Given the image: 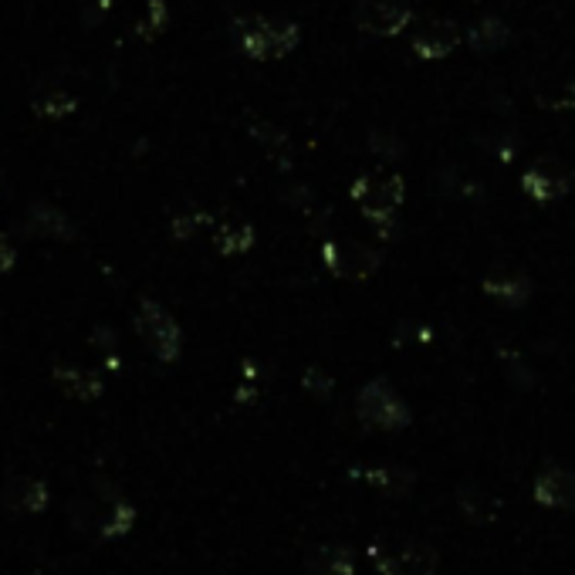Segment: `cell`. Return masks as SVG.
<instances>
[{"label": "cell", "mask_w": 575, "mask_h": 575, "mask_svg": "<svg viewBox=\"0 0 575 575\" xmlns=\"http://www.w3.org/2000/svg\"><path fill=\"white\" fill-rule=\"evenodd\" d=\"M68 521L82 538L105 542V538H122L136 525V508L109 484H92L68 504Z\"/></svg>", "instance_id": "1"}, {"label": "cell", "mask_w": 575, "mask_h": 575, "mask_svg": "<svg viewBox=\"0 0 575 575\" xmlns=\"http://www.w3.org/2000/svg\"><path fill=\"white\" fill-rule=\"evenodd\" d=\"M234 28H237L241 48L254 61L285 58L298 48V41H302V34H298V28L291 21H274V17H261V14L241 17Z\"/></svg>", "instance_id": "2"}, {"label": "cell", "mask_w": 575, "mask_h": 575, "mask_svg": "<svg viewBox=\"0 0 575 575\" xmlns=\"http://www.w3.org/2000/svg\"><path fill=\"white\" fill-rule=\"evenodd\" d=\"M352 200L362 210V217L373 224H393L396 210L406 200V183L400 173H366L352 187Z\"/></svg>", "instance_id": "3"}, {"label": "cell", "mask_w": 575, "mask_h": 575, "mask_svg": "<svg viewBox=\"0 0 575 575\" xmlns=\"http://www.w3.org/2000/svg\"><path fill=\"white\" fill-rule=\"evenodd\" d=\"M356 413L369 430H403L410 427V406L403 403V396L396 393L386 379H373L359 389L356 396Z\"/></svg>", "instance_id": "4"}, {"label": "cell", "mask_w": 575, "mask_h": 575, "mask_svg": "<svg viewBox=\"0 0 575 575\" xmlns=\"http://www.w3.org/2000/svg\"><path fill=\"white\" fill-rule=\"evenodd\" d=\"M136 332H139V339L146 342V349L153 352L159 362H173L176 356H180L183 332H180V325H176V318L166 312L163 305H156V302L139 305Z\"/></svg>", "instance_id": "5"}, {"label": "cell", "mask_w": 575, "mask_h": 575, "mask_svg": "<svg viewBox=\"0 0 575 575\" xmlns=\"http://www.w3.org/2000/svg\"><path fill=\"white\" fill-rule=\"evenodd\" d=\"M325 264H329L332 274H339L345 281H362L379 271L383 254L359 241H329L325 244Z\"/></svg>", "instance_id": "6"}, {"label": "cell", "mask_w": 575, "mask_h": 575, "mask_svg": "<svg viewBox=\"0 0 575 575\" xmlns=\"http://www.w3.org/2000/svg\"><path fill=\"white\" fill-rule=\"evenodd\" d=\"M413 14L403 0H359L356 4V24L373 38H393L410 28Z\"/></svg>", "instance_id": "7"}, {"label": "cell", "mask_w": 575, "mask_h": 575, "mask_svg": "<svg viewBox=\"0 0 575 575\" xmlns=\"http://www.w3.org/2000/svg\"><path fill=\"white\" fill-rule=\"evenodd\" d=\"M437 565H440L437 552L423 542H403L396 548L376 552L379 575H433Z\"/></svg>", "instance_id": "8"}, {"label": "cell", "mask_w": 575, "mask_h": 575, "mask_svg": "<svg viewBox=\"0 0 575 575\" xmlns=\"http://www.w3.org/2000/svg\"><path fill=\"white\" fill-rule=\"evenodd\" d=\"M521 190L538 203H555L572 190V173L555 159H542L521 173Z\"/></svg>", "instance_id": "9"}, {"label": "cell", "mask_w": 575, "mask_h": 575, "mask_svg": "<svg viewBox=\"0 0 575 575\" xmlns=\"http://www.w3.org/2000/svg\"><path fill=\"white\" fill-rule=\"evenodd\" d=\"M457 44H460V28L454 21H427V24H420L417 34L410 38V48L417 51V58H423V61L447 58Z\"/></svg>", "instance_id": "10"}, {"label": "cell", "mask_w": 575, "mask_h": 575, "mask_svg": "<svg viewBox=\"0 0 575 575\" xmlns=\"http://www.w3.org/2000/svg\"><path fill=\"white\" fill-rule=\"evenodd\" d=\"M535 501L555 511H575V474L565 467H545L535 481Z\"/></svg>", "instance_id": "11"}, {"label": "cell", "mask_w": 575, "mask_h": 575, "mask_svg": "<svg viewBox=\"0 0 575 575\" xmlns=\"http://www.w3.org/2000/svg\"><path fill=\"white\" fill-rule=\"evenodd\" d=\"M0 504H4L11 515H34L48 504V488L38 477H11L7 488L0 491Z\"/></svg>", "instance_id": "12"}, {"label": "cell", "mask_w": 575, "mask_h": 575, "mask_svg": "<svg viewBox=\"0 0 575 575\" xmlns=\"http://www.w3.org/2000/svg\"><path fill=\"white\" fill-rule=\"evenodd\" d=\"M24 230L34 237H58V241H68L75 234L72 220H68L61 210L55 207H44V203H34L28 210V220H24Z\"/></svg>", "instance_id": "13"}, {"label": "cell", "mask_w": 575, "mask_h": 575, "mask_svg": "<svg viewBox=\"0 0 575 575\" xmlns=\"http://www.w3.org/2000/svg\"><path fill=\"white\" fill-rule=\"evenodd\" d=\"M305 575H356V559L349 548L325 545L305 559Z\"/></svg>", "instance_id": "14"}, {"label": "cell", "mask_w": 575, "mask_h": 575, "mask_svg": "<svg viewBox=\"0 0 575 575\" xmlns=\"http://www.w3.org/2000/svg\"><path fill=\"white\" fill-rule=\"evenodd\" d=\"M484 291H488L491 298H498L501 305H525L528 295H532V281H528L525 274H518V271L491 274V278L484 281Z\"/></svg>", "instance_id": "15"}, {"label": "cell", "mask_w": 575, "mask_h": 575, "mask_svg": "<svg viewBox=\"0 0 575 575\" xmlns=\"http://www.w3.org/2000/svg\"><path fill=\"white\" fill-rule=\"evenodd\" d=\"M55 383L61 393L75 396V400H95L102 393V379L95 373H85V369H68V366H58L55 369Z\"/></svg>", "instance_id": "16"}, {"label": "cell", "mask_w": 575, "mask_h": 575, "mask_svg": "<svg viewBox=\"0 0 575 575\" xmlns=\"http://www.w3.org/2000/svg\"><path fill=\"white\" fill-rule=\"evenodd\" d=\"M467 41H471L474 51H498L508 44V28H504L501 21H494V17H484V21H477L471 31H467Z\"/></svg>", "instance_id": "17"}, {"label": "cell", "mask_w": 575, "mask_h": 575, "mask_svg": "<svg viewBox=\"0 0 575 575\" xmlns=\"http://www.w3.org/2000/svg\"><path fill=\"white\" fill-rule=\"evenodd\" d=\"M254 244V230L241 224V220H224L217 227V247L224 254H244Z\"/></svg>", "instance_id": "18"}, {"label": "cell", "mask_w": 575, "mask_h": 575, "mask_svg": "<svg viewBox=\"0 0 575 575\" xmlns=\"http://www.w3.org/2000/svg\"><path fill=\"white\" fill-rule=\"evenodd\" d=\"M34 109H38V115H48V119H61V115H68L75 109V102L68 99L65 92H51L48 99L34 102Z\"/></svg>", "instance_id": "19"}, {"label": "cell", "mask_w": 575, "mask_h": 575, "mask_svg": "<svg viewBox=\"0 0 575 575\" xmlns=\"http://www.w3.org/2000/svg\"><path fill=\"white\" fill-rule=\"evenodd\" d=\"M203 227V217L200 214H187V217H176L173 220V234L180 237V241H190L193 234Z\"/></svg>", "instance_id": "20"}, {"label": "cell", "mask_w": 575, "mask_h": 575, "mask_svg": "<svg viewBox=\"0 0 575 575\" xmlns=\"http://www.w3.org/2000/svg\"><path fill=\"white\" fill-rule=\"evenodd\" d=\"M14 264H17V251L4 241V237H0V274H7Z\"/></svg>", "instance_id": "21"}]
</instances>
